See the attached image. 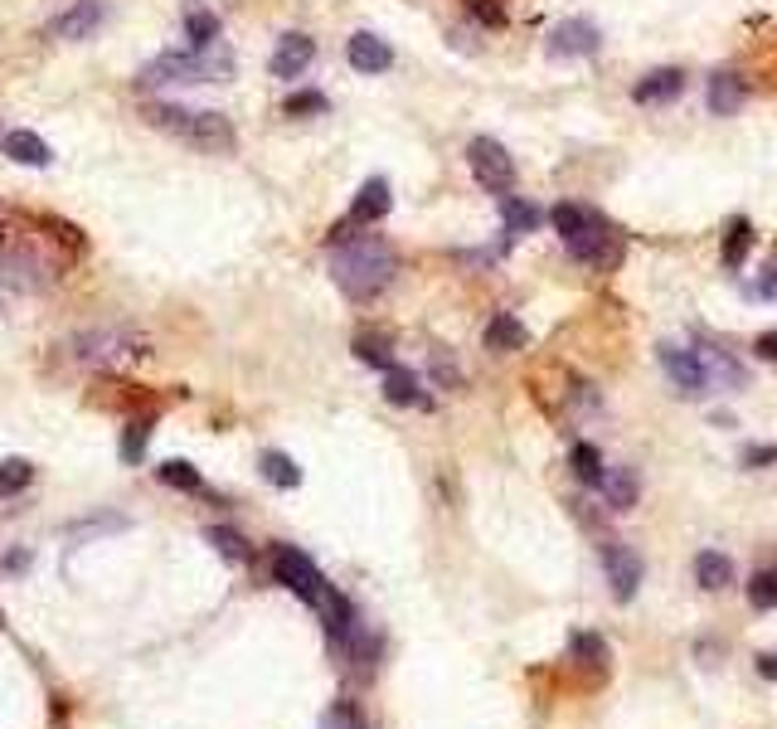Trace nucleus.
<instances>
[{
    "label": "nucleus",
    "mask_w": 777,
    "mask_h": 729,
    "mask_svg": "<svg viewBox=\"0 0 777 729\" xmlns=\"http://www.w3.org/2000/svg\"><path fill=\"white\" fill-rule=\"evenodd\" d=\"M777 463V447L763 443V447H743V467H773Z\"/></svg>",
    "instance_id": "nucleus-39"
},
{
    "label": "nucleus",
    "mask_w": 777,
    "mask_h": 729,
    "mask_svg": "<svg viewBox=\"0 0 777 729\" xmlns=\"http://www.w3.org/2000/svg\"><path fill=\"white\" fill-rule=\"evenodd\" d=\"M695 355H700V365H705L709 389H743V365L724 351V345H700Z\"/></svg>",
    "instance_id": "nucleus-15"
},
{
    "label": "nucleus",
    "mask_w": 777,
    "mask_h": 729,
    "mask_svg": "<svg viewBox=\"0 0 777 729\" xmlns=\"http://www.w3.org/2000/svg\"><path fill=\"white\" fill-rule=\"evenodd\" d=\"M233 73V64L224 54L209 49H185V54H156L151 64H141L137 88H171V83H224Z\"/></svg>",
    "instance_id": "nucleus-4"
},
{
    "label": "nucleus",
    "mask_w": 777,
    "mask_h": 729,
    "mask_svg": "<svg viewBox=\"0 0 777 729\" xmlns=\"http://www.w3.org/2000/svg\"><path fill=\"white\" fill-rule=\"evenodd\" d=\"M0 151H5L10 161H20V166H49V161H54L49 141H44V137H35V132H25V127L5 132V141H0Z\"/></svg>",
    "instance_id": "nucleus-17"
},
{
    "label": "nucleus",
    "mask_w": 777,
    "mask_h": 729,
    "mask_svg": "<svg viewBox=\"0 0 777 729\" xmlns=\"http://www.w3.org/2000/svg\"><path fill=\"white\" fill-rule=\"evenodd\" d=\"M399 258L385 239H335L331 243V277L351 301H375L389 292Z\"/></svg>",
    "instance_id": "nucleus-1"
},
{
    "label": "nucleus",
    "mask_w": 777,
    "mask_h": 729,
    "mask_svg": "<svg viewBox=\"0 0 777 729\" xmlns=\"http://www.w3.org/2000/svg\"><path fill=\"white\" fill-rule=\"evenodd\" d=\"M355 355L365 365H375V369H393V361H389V341L385 335H355Z\"/></svg>",
    "instance_id": "nucleus-34"
},
{
    "label": "nucleus",
    "mask_w": 777,
    "mask_h": 729,
    "mask_svg": "<svg viewBox=\"0 0 777 729\" xmlns=\"http://www.w3.org/2000/svg\"><path fill=\"white\" fill-rule=\"evenodd\" d=\"M205 540H209L214 549H219L224 559H233V565H243V559H248V540H243L239 531H229V525H209Z\"/></svg>",
    "instance_id": "nucleus-31"
},
{
    "label": "nucleus",
    "mask_w": 777,
    "mask_h": 729,
    "mask_svg": "<svg viewBox=\"0 0 777 729\" xmlns=\"http://www.w3.org/2000/svg\"><path fill=\"white\" fill-rule=\"evenodd\" d=\"M749 103V83H743L739 73H715L705 88V107L715 112V117H739V107Z\"/></svg>",
    "instance_id": "nucleus-14"
},
{
    "label": "nucleus",
    "mask_w": 777,
    "mask_h": 729,
    "mask_svg": "<svg viewBox=\"0 0 777 729\" xmlns=\"http://www.w3.org/2000/svg\"><path fill=\"white\" fill-rule=\"evenodd\" d=\"M325 107H331V103H325V93H317V88H307V93H292L287 103H283L287 117H321Z\"/></svg>",
    "instance_id": "nucleus-35"
},
{
    "label": "nucleus",
    "mask_w": 777,
    "mask_h": 729,
    "mask_svg": "<svg viewBox=\"0 0 777 729\" xmlns=\"http://www.w3.org/2000/svg\"><path fill=\"white\" fill-rule=\"evenodd\" d=\"M681 88H685L681 69H656V73H647L632 88V98H637V103H671V98H681Z\"/></svg>",
    "instance_id": "nucleus-22"
},
{
    "label": "nucleus",
    "mask_w": 777,
    "mask_h": 729,
    "mask_svg": "<svg viewBox=\"0 0 777 729\" xmlns=\"http://www.w3.org/2000/svg\"><path fill=\"white\" fill-rule=\"evenodd\" d=\"M749 603L763 613L777 608V569H758V574L749 579Z\"/></svg>",
    "instance_id": "nucleus-32"
},
{
    "label": "nucleus",
    "mask_w": 777,
    "mask_h": 729,
    "mask_svg": "<svg viewBox=\"0 0 777 729\" xmlns=\"http://www.w3.org/2000/svg\"><path fill=\"white\" fill-rule=\"evenodd\" d=\"M695 583L709 593L729 589V583H734V559L719 555V549H700V555H695Z\"/></svg>",
    "instance_id": "nucleus-20"
},
{
    "label": "nucleus",
    "mask_w": 777,
    "mask_h": 729,
    "mask_svg": "<svg viewBox=\"0 0 777 729\" xmlns=\"http://www.w3.org/2000/svg\"><path fill=\"white\" fill-rule=\"evenodd\" d=\"M433 379H443L447 389L461 385V375H457V365H453V355H447V351H433Z\"/></svg>",
    "instance_id": "nucleus-38"
},
{
    "label": "nucleus",
    "mask_w": 777,
    "mask_h": 729,
    "mask_svg": "<svg viewBox=\"0 0 777 729\" xmlns=\"http://www.w3.org/2000/svg\"><path fill=\"white\" fill-rule=\"evenodd\" d=\"M501 219H505V243H511V239H521V233L535 229V224H539V209L525 205V200H511V195H505V200H501Z\"/></svg>",
    "instance_id": "nucleus-26"
},
{
    "label": "nucleus",
    "mask_w": 777,
    "mask_h": 729,
    "mask_svg": "<svg viewBox=\"0 0 777 729\" xmlns=\"http://www.w3.org/2000/svg\"><path fill=\"white\" fill-rule=\"evenodd\" d=\"M219 15H214L209 5H199V0H190L185 5V39L190 49H214V39H219Z\"/></svg>",
    "instance_id": "nucleus-21"
},
{
    "label": "nucleus",
    "mask_w": 777,
    "mask_h": 729,
    "mask_svg": "<svg viewBox=\"0 0 777 729\" xmlns=\"http://www.w3.org/2000/svg\"><path fill=\"white\" fill-rule=\"evenodd\" d=\"M385 399L389 403H423V409H433V399L419 389V375H413V369H403V365L385 369Z\"/></svg>",
    "instance_id": "nucleus-23"
},
{
    "label": "nucleus",
    "mask_w": 777,
    "mask_h": 729,
    "mask_svg": "<svg viewBox=\"0 0 777 729\" xmlns=\"http://www.w3.org/2000/svg\"><path fill=\"white\" fill-rule=\"evenodd\" d=\"M603 574H607V583H613V599L627 603L641 589V555L622 540H607L603 545Z\"/></svg>",
    "instance_id": "nucleus-8"
},
{
    "label": "nucleus",
    "mask_w": 777,
    "mask_h": 729,
    "mask_svg": "<svg viewBox=\"0 0 777 729\" xmlns=\"http://www.w3.org/2000/svg\"><path fill=\"white\" fill-rule=\"evenodd\" d=\"M583 219H589V209H579V205H555V209H549V224H555L559 239L579 233V224H583Z\"/></svg>",
    "instance_id": "nucleus-36"
},
{
    "label": "nucleus",
    "mask_w": 777,
    "mask_h": 729,
    "mask_svg": "<svg viewBox=\"0 0 777 729\" xmlns=\"http://www.w3.org/2000/svg\"><path fill=\"white\" fill-rule=\"evenodd\" d=\"M389 205H393L389 181H385V175H369V181L359 185L355 205H351V224H379V219L389 215Z\"/></svg>",
    "instance_id": "nucleus-16"
},
{
    "label": "nucleus",
    "mask_w": 777,
    "mask_h": 729,
    "mask_svg": "<svg viewBox=\"0 0 777 729\" xmlns=\"http://www.w3.org/2000/svg\"><path fill=\"white\" fill-rule=\"evenodd\" d=\"M569 467H573V477L583 481V487H603V453L593 443H573V453H569Z\"/></svg>",
    "instance_id": "nucleus-24"
},
{
    "label": "nucleus",
    "mask_w": 777,
    "mask_h": 729,
    "mask_svg": "<svg viewBox=\"0 0 777 729\" xmlns=\"http://www.w3.org/2000/svg\"><path fill=\"white\" fill-rule=\"evenodd\" d=\"M311 59H317V39L301 35V30H292V35L277 39L273 59H267V69H273V78H297L311 69Z\"/></svg>",
    "instance_id": "nucleus-12"
},
{
    "label": "nucleus",
    "mask_w": 777,
    "mask_h": 729,
    "mask_svg": "<svg viewBox=\"0 0 777 729\" xmlns=\"http://www.w3.org/2000/svg\"><path fill=\"white\" fill-rule=\"evenodd\" d=\"M564 249L579 258L583 267H617V263H622V239H617L613 224L598 219V215L583 219L579 233H569V239H564Z\"/></svg>",
    "instance_id": "nucleus-6"
},
{
    "label": "nucleus",
    "mask_w": 777,
    "mask_h": 729,
    "mask_svg": "<svg viewBox=\"0 0 777 729\" xmlns=\"http://www.w3.org/2000/svg\"><path fill=\"white\" fill-rule=\"evenodd\" d=\"M467 166H471V175L491 190V195L505 200L515 190V156L505 151L495 137H477V141H471L467 146Z\"/></svg>",
    "instance_id": "nucleus-7"
},
{
    "label": "nucleus",
    "mask_w": 777,
    "mask_h": 729,
    "mask_svg": "<svg viewBox=\"0 0 777 729\" xmlns=\"http://www.w3.org/2000/svg\"><path fill=\"white\" fill-rule=\"evenodd\" d=\"M749 249H753V224L749 219H734V224H729V233H724V249H719L724 267H743Z\"/></svg>",
    "instance_id": "nucleus-28"
},
{
    "label": "nucleus",
    "mask_w": 777,
    "mask_h": 729,
    "mask_svg": "<svg viewBox=\"0 0 777 729\" xmlns=\"http://www.w3.org/2000/svg\"><path fill=\"white\" fill-rule=\"evenodd\" d=\"M30 481H35V463H30V457H5V463H0V497H15Z\"/></svg>",
    "instance_id": "nucleus-30"
},
{
    "label": "nucleus",
    "mask_w": 777,
    "mask_h": 729,
    "mask_svg": "<svg viewBox=\"0 0 777 729\" xmlns=\"http://www.w3.org/2000/svg\"><path fill=\"white\" fill-rule=\"evenodd\" d=\"M345 59H351V69H359V73H389V69H393L389 39L369 35V30L351 35V44H345Z\"/></svg>",
    "instance_id": "nucleus-13"
},
{
    "label": "nucleus",
    "mask_w": 777,
    "mask_h": 729,
    "mask_svg": "<svg viewBox=\"0 0 777 729\" xmlns=\"http://www.w3.org/2000/svg\"><path fill=\"white\" fill-rule=\"evenodd\" d=\"M64 351H69L73 365H88V369H117L127 361H141V355H151V345H146V335L127 331V327H93V331H78L64 341Z\"/></svg>",
    "instance_id": "nucleus-3"
},
{
    "label": "nucleus",
    "mask_w": 777,
    "mask_h": 729,
    "mask_svg": "<svg viewBox=\"0 0 777 729\" xmlns=\"http://www.w3.org/2000/svg\"><path fill=\"white\" fill-rule=\"evenodd\" d=\"M273 574L283 589H292L301 603H311V608H321V599L331 593V583L321 579V569L311 565V555H301L297 545H277L273 549Z\"/></svg>",
    "instance_id": "nucleus-5"
},
{
    "label": "nucleus",
    "mask_w": 777,
    "mask_h": 729,
    "mask_svg": "<svg viewBox=\"0 0 777 729\" xmlns=\"http://www.w3.org/2000/svg\"><path fill=\"white\" fill-rule=\"evenodd\" d=\"M258 467H263V477L273 481V487H283V491H297L301 487V467L292 463L287 453H263V457H258Z\"/></svg>",
    "instance_id": "nucleus-27"
},
{
    "label": "nucleus",
    "mask_w": 777,
    "mask_h": 729,
    "mask_svg": "<svg viewBox=\"0 0 777 729\" xmlns=\"http://www.w3.org/2000/svg\"><path fill=\"white\" fill-rule=\"evenodd\" d=\"M103 20H107V10H103V0H78V5H69L64 15H54L49 20V35L54 39H93L98 30H103Z\"/></svg>",
    "instance_id": "nucleus-11"
},
{
    "label": "nucleus",
    "mask_w": 777,
    "mask_h": 729,
    "mask_svg": "<svg viewBox=\"0 0 777 729\" xmlns=\"http://www.w3.org/2000/svg\"><path fill=\"white\" fill-rule=\"evenodd\" d=\"M661 369H666V379L681 389L685 399H695V395H705V389H709L700 355L685 351V345H661Z\"/></svg>",
    "instance_id": "nucleus-10"
},
{
    "label": "nucleus",
    "mask_w": 777,
    "mask_h": 729,
    "mask_svg": "<svg viewBox=\"0 0 777 729\" xmlns=\"http://www.w3.org/2000/svg\"><path fill=\"white\" fill-rule=\"evenodd\" d=\"M141 117L151 122L156 132L175 137L180 146H195V151H205V156H229L233 146H239L233 122L209 107H180V103H161V98H156V103L141 107Z\"/></svg>",
    "instance_id": "nucleus-2"
},
{
    "label": "nucleus",
    "mask_w": 777,
    "mask_h": 729,
    "mask_svg": "<svg viewBox=\"0 0 777 729\" xmlns=\"http://www.w3.org/2000/svg\"><path fill=\"white\" fill-rule=\"evenodd\" d=\"M569 652H573V661H583V667H607V661H613V647H607L603 633H573Z\"/></svg>",
    "instance_id": "nucleus-25"
},
{
    "label": "nucleus",
    "mask_w": 777,
    "mask_h": 729,
    "mask_svg": "<svg viewBox=\"0 0 777 729\" xmlns=\"http://www.w3.org/2000/svg\"><path fill=\"white\" fill-rule=\"evenodd\" d=\"M758 292V297H768V301H777V267H768V273H763V283L753 287Z\"/></svg>",
    "instance_id": "nucleus-41"
},
{
    "label": "nucleus",
    "mask_w": 777,
    "mask_h": 729,
    "mask_svg": "<svg viewBox=\"0 0 777 729\" xmlns=\"http://www.w3.org/2000/svg\"><path fill=\"white\" fill-rule=\"evenodd\" d=\"M525 341H530V335H525V327H521V317H515V311H495V317L487 321V351L511 355V351H521Z\"/></svg>",
    "instance_id": "nucleus-18"
},
{
    "label": "nucleus",
    "mask_w": 777,
    "mask_h": 729,
    "mask_svg": "<svg viewBox=\"0 0 777 729\" xmlns=\"http://www.w3.org/2000/svg\"><path fill=\"white\" fill-rule=\"evenodd\" d=\"M758 671H763V681H777V652L758 657Z\"/></svg>",
    "instance_id": "nucleus-42"
},
{
    "label": "nucleus",
    "mask_w": 777,
    "mask_h": 729,
    "mask_svg": "<svg viewBox=\"0 0 777 729\" xmlns=\"http://www.w3.org/2000/svg\"><path fill=\"white\" fill-rule=\"evenodd\" d=\"M146 437H151V419H132L127 433H122V457H127L132 467L146 457Z\"/></svg>",
    "instance_id": "nucleus-33"
},
{
    "label": "nucleus",
    "mask_w": 777,
    "mask_h": 729,
    "mask_svg": "<svg viewBox=\"0 0 777 729\" xmlns=\"http://www.w3.org/2000/svg\"><path fill=\"white\" fill-rule=\"evenodd\" d=\"M467 15L481 20L487 30H505V5H501V0H467Z\"/></svg>",
    "instance_id": "nucleus-37"
},
{
    "label": "nucleus",
    "mask_w": 777,
    "mask_h": 729,
    "mask_svg": "<svg viewBox=\"0 0 777 729\" xmlns=\"http://www.w3.org/2000/svg\"><path fill=\"white\" fill-rule=\"evenodd\" d=\"M598 25L593 20H559L555 30H549V54L555 59H589V54H598Z\"/></svg>",
    "instance_id": "nucleus-9"
},
{
    "label": "nucleus",
    "mask_w": 777,
    "mask_h": 729,
    "mask_svg": "<svg viewBox=\"0 0 777 729\" xmlns=\"http://www.w3.org/2000/svg\"><path fill=\"white\" fill-rule=\"evenodd\" d=\"M156 477H161L165 487H175V491H205V477H199L195 467L185 463V457H171V463H161V467H156Z\"/></svg>",
    "instance_id": "nucleus-29"
},
{
    "label": "nucleus",
    "mask_w": 777,
    "mask_h": 729,
    "mask_svg": "<svg viewBox=\"0 0 777 729\" xmlns=\"http://www.w3.org/2000/svg\"><path fill=\"white\" fill-rule=\"evenodd\" d=\"M325 729H359V725H351V715H345V710H335L331 720H325Z\"/></svg>",
    "instance_id": "nucleus-43"
},
{
    "label": "nucleus",
    "mask_w": 777,
    "mask_h": 729,
    "mask_svg": "<svg viewBox=\"0 0 777 729\" xmlns=\"http://www.w3.org/2000/svg\"><path fill=\"white\" fill-rule=\"evenodd\" d=\"M753 351H758L763 361H777V331H763L758 341H753Z\"/></svg>",
    "instance_id": "nucleus-40"
},
{
    "label": "nucleus",
    "mask_w": 777,
    "mask_h": 729,
    "mask_svg": "<svg viewBox=\"0 0 777 729\" xmlns=\"http://www.w3.org/2000/svg\"><path fill=\"white\" fill-rule=\"evenodd\" d=\"M603 497H607V506H613V511H632L637 497H641V481H637L632 467H607V472H603Z\"/></svg>",
    "instance_id": "nucleus-19"
}]
</instances>
